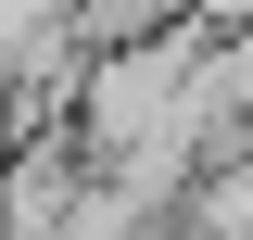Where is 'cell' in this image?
I'll list each match as a JSON object with an SVG mask.
<instances>
[{"label": "cell", "mask_w": 253, "mask_h": 240, "mask_svg": "<svg viewBox=\"0 0 253 240\" xmlns=\"http://www.w3.org/2000/svg\"><path fill=\"white\" fill-rule=\"evenodd\" d=\"M0 240H13V215H0Z\"/></svg>", "instance_id": "1"}]
</instances>
